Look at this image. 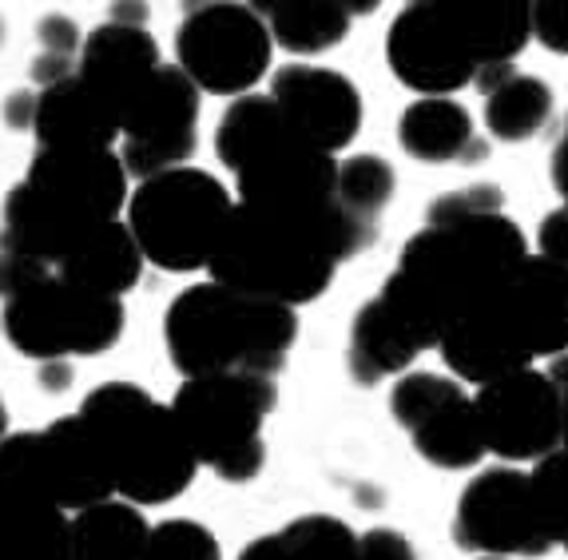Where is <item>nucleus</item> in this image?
Returning <instances> with one entry per match:
<instances>
[{
	"instance_id": "21",
	"label": "nucleus",
	"mask_w": 568,
	"mask_h": 560,
	"mask_svg": "<svg viewBox=\"0 0 568 560\" xmlns=\"http://www.w3.org/2000/svg\"><path fill=\"white\" fill-rule=\"evenodd\" d=\"M442 20L474 60L477 72L493 64H517L529 48V4L525 0H446L437 4Z\"/></svg>"
},
{
	"instance_id": "20",
	"label": "nucleus",
	"mask_w": 568,
	"mask_h": 560,
	"mask_svg": "<svg viewBox=\"0 0 568 560\" xmlns=\"http://www.w3.org/2000/svg\"><path fill=\"white\" fill-rule=\"evenodd\" d=\"M0 560H68V513L0 457Z\"/></svg>"
},
{
	"instance_id": "43",
	"label": "nucleus",
	"mask_w": 568,
	"mask_h": 560,
	"mask_svg": "<svg viewBox=\"0 0 568 560\" xmlns=\"http://www.w3.org/2000/svg\"><path fill=\"white\" fill-rule=\"evenodd\" d=\"M477 560H501V557H477Z\"/></svg>"
},
{
	"instance_id": "37",
	"label": "nucleus",
	"mask_w": 568,
	"mask_h": 560,
	"mask_svg": "<svg viewBox=\"0 0 568 560\" xmlns=\"http://www.w3.org/2000/svg\"><path fill=\"white\" fill-rule=\"evenodd\" d=\"M537 255L568 271V203L540 218L537 231Z\"/></svg>"
},
{
	"instance_id": "6",
	"label": "nucleus",
	"mask_w": 568,
	"mask_h": 560,
	"mask_svg": "<svg viewBox=\"0 0 568 560\" xmlns=\"http://www.w3.org/2000/svg\"><path fill=\"white\" fill-rule=\"evenodd\" d=\"M231 207L235 200L223 180L203 167H175L128 191L123 227L135 238L143 263L171 275H191L211 263Z\"/></svg>"
},
{
	"instance_id": "35",
	"label": "nucleus",
	"mask_w": 568,
	"mask_h": 560,
	"mask_svg": "<svg viewBox=\"0 0 568 560\" xmlns=\"http://www.w3.org/2000/svg\"><path fill=\"white\" fill-rule=\"evenodd\" d=\"M52 266L37 263V258L12 255V251H0V298L9 303L12 295H20L24 286H32L40 275H48Z\"/></svg>"
},
{
	"instance_id": "8",
	"label": "nucleus",
	"mask_w": 568,
	"mask_h": 560,
	"mask_svg": "<svg viewBox=\"0 0 568 560\" xmlns=\"http://www.w3.org/2000/svg\"><path fill=\"white\" fill-rule=\"evenodd\" d=\"M123 298L88 295L48 271L4 303L0 330L24 358L68 362L112 350L123 334Z\"/></svg>"
},
{
	"instance_id": "24",
	"label": "nucleus",
	"mask_w": 568,
	"mask_h": 560,
	"mask_svg": "<svg viewBox=\"0 0 568 560\" xmlns=\"http://www.w3.org/2000/svg\"><path fill=\"white\" fill-rule=\"evenodd\" d=\"M271 32V44H283L294 57L331 52L351 32V12H374L378 4H342V0H258L251 4Z\"/></svg>"
},
{
	"instance_id": "25",
	"label": "nucleus",
	"mask_w": 568,
	"mask_h": 560,
	"mask_svg": "<svg viewBox=\"0 0 568 560\" xmlns=\"http://www.w3.org/2000/svg\"><path fill=\"white\" fill-rule=\"evenodd\" d=\"M143 255L135 247V238L128 235L123 223H108V227L92 231L64 263H57V271L64 283L80 286L88 295L104 298H123L128 291H135L143 278Z\"/></svg>"
},
{
	"instance_id": "38",
	"label": "nucleus",
	"mask_w": 568,
	"mask_h": 560,
	"mask_svg": "<svg viewBox=\"0 0 568 560\" xmlns=\"http://www.w3.org/2000/svg\"><path fill=\"white\" fill-rule=\"evenodd\" d=\"M72 378H77L72 362H40V386H44L48 394H64V389L72 386Z\"/></svg>"
},
{
	"instance_id": "34",
	"label": "nucleus",
	"mask_w": 568,
	"mask_h": 560,
	"mask_svg": "<svg viewBox=\"0 0 568 560\" xmlns=\"http://www.w3.org/2000/svg\"><path fill=\"white\" fill-rule=\"evenodd\" d=\"M529 32L549 52L568 57V0H537V4H529Z\"/></svg>"
},
{
	"instance_id": "7",
	"label": "nucleus",
	"mask_w": 568,
	"mask_h": 560,
	"mask_svg": "<svg viewBox=\"0 0 568 560\" xmlns=\"http://www.w3.org/2000/svg\"><path fill=\"white\" fill-rule=\"evenodd\" d=\"M275 401V378H187L171 401V414L195 466H207L231 485H246L266 466L263 426Z\"/></svg>"
},
{
	"instance_id": "31",
	"label": "nucleus",
	"mask_w": 568,
	"mask_h": 560,
	"mask_svg": "<svg viewBox=\"0 0 568 560\" xmlns=\"http://www.w3.org/2000/svg\"><path fill=\"white\" fill-rule=\"evenodd\" d=\"M37 40H40V52H37V60H32V80H37L40 88H52L77 72L80 44H84L77 20L60 17V12H48L37 24Z\"/></svg>"
},
{
	"instance_id": "28",
	"label": "nucleus",
	"mask_w": 568,
	"mask_h": 560,
	"mask_svg": "<svg viewBox=\"0 0 568 560\" xmlns=\"http://www.w3.org/2000/svg\"><path fill=\"white\" fill-rule=\"evenodd\" d=\"M239 560H358V537L338 517L311 513L251 541Z\"/></svg>"
},
{
	"instance_id": "13",
	"label": "nucleus",
	"mask_w": 568,
	"mask_h": 560,
	"mask_svg": "<svg viewBox=\"0 0 568 560\" xmlns=\"http://www.w3.org/2000/svg\"><path fill=\"white\" fill-rule=\"evenodd\" d=\"M457 549L477 557H540L549 552V537L540 529L537 505H532L529 474L513 466H497L477 474L465 485L454 509Z\"/></svg>"
},
{
	"instance_id": "22",
	"label": "nucleus",
	"mask_w": 568,
	"mask_h": 560,
	"mask_svg": "<svg viewBox=\"0 0 568 560\" xmlns=\"http://www.w3.org/2000/svg\"><path fill=\"white\" fill-rule=\"evenodd\" d=\"M402 152L417 163H481L489 143L477 135L474 115L457 100H417L398 120Z\"/></svg>"
},
{
	"instance_id": "10",
	"label": "nucleus",
	"mask_w": 568,
	"mask_h": 560,
	"mask_svg": "<svg viewBox=\"0 0 568 560\" xmlns=\"http://www.w3.org/2000/svg\"><path fill=\"white\" fill-rule=\"evenodd\" d=\"M0 457L60 513H80L115 497L112 469L77 414L57 418L40 434H9Z\"/></svg>"
},
{
	"instance_id": "18",
	"label": "nucleus",
	"mask_w": 568,
	"mask_h": 560,
	"mask_svg": "<svg viewBox=\"0 0 568 560\" xmlns=\"http://www.w3.org/2000/svg\"><path fill=\"white\" fill-rule=\"evenodd\" d=\"M160 68V44L152 32L143 29L140 20H112L108 17L100 29H92L80 44L77 77L84 80L92 92H100L115 115L132 104L148 80Z\"/></svg>"
},
{
	"instance_id": "23",
	"label": "nucleus",
	"mask_w": 568,
	"mask_h": 560,
	"mask_svg": "<svg viewBox=\"0 0 568 560\" xmlns=\"http://www.w3.org/2000/svg\"><path fill=\"white\" fill-rule=\"evenodd\" d=\"M485 95V128L505 143H525L552 124V88L545 80L517 72V64H493L474 77Z\"/></svg>"
},
{
	"instance_id": "19",
	"label": "nucleus",
	"mask_w": 568,
	"mask_h": 560,
	"mask_svg": "<svg viewBox=\"0 0 568 560\" xmlns=\"http://www.w3.org/2000/svg\"><path fill=\"white\" fill-rule=\"evenodd\" d=\"M29 132L37 135L40 152H72V147H112L120 135V115L104 95L92 92L72 72L52 88H40L32 104Z\"/></svg>"
},
{
	"instance_id": "29",
	"label": "nucleus",
	"mask_w": 568,
	"mask_h": 560,
	"mask_svg": "<svg viewBox=\"0 0 568 560\" xmlns=\"http://www.w3.org/2000/svg\"><path fill=\"white\" fill-rule=\"evenodd\" d=\"M398 175L382 155H351L338 163V207L358 223V227L378 235L382 211L394 203Z\"/></svg>"
},
{
	"instance_id": "33",
	"label": "nucleus",
	"mask_w": 568,
	"mask_h": 560,
	"mask_svg": "<svg viewBox=\"0 0 568 560\" xmlns=\"http://www.w3.org/2000/svg\"><path fill=\"white\" fill-rule=\"evenodd\" d=\"M481 211H505L501 187H497V183H469V187H462V191L437 195L426 211V223H449V218L481 215Z\"/></svg>"
},
{
	"instance_id": "9",
	"label": "nucleus",
	"mask_w": 568,
	"mask_h": 560,
	"mask_svg": "<svg viewBox=\"0 0 568 560\" xmlns=\"http://www.w3.org/2000/svg\"><path fill=\"white\" fill-rule=\"evenodd\" d=\"M271 32L251 4H203L175 32V60L191 84L211 95H251L271 68Z\"/></svg>"
},
{
	"instance_id": "5",
	"label": "nucleus",
	"mask_w": 568,
	"mask_h": 560,
	"mask_svg": "<svg viewBox=\"0 0 568 560\" xmlns=\"http://www.w3.org/2000/svg\"><path fill=\"white\" fill-rule=\"evenodd\" d=\"M77 418L95 437V446L112 469L120 501L168 505L187 493L195 481V457L183 441L171 406L155 401L135 381H104L84 398Z\"/></svg>"
},
{
	"instance_id": "11",
	"label": "nucleus",
	"mask_w": 568,
	"mask_h": 560,
	"mask_svg": "<svg viewBox=\"0 0 568 560\" xmlns=\"http://www.w3.org/2000/svg\"><path fill=\"white\" fill-rule=\"evenodd\" d=\"M200 88L180 68H155V77L135 92L120 115V163L135 180L187 167L200 143Z\"/></svg>"
},
{
	"instance_id": "42",
	"label": "nucleus",
	"mask_w": 568,
	"mask_h": 560,
	"mask_svg": "<svg viewBox=\"0 0 568 560\" xmlns=\"http://www.w3.org/2000/svg\"><path fill=\"white\" fill-rule=\"evenodd\" d=\"M9 437V409H4V401H0V441Z\"/></svg>"
},
{
	"instance_id": "14",
	"label": "nucleus",
	"mask_w": 568,
	"mask_h": 560,
	"mask_svg": "<svg viewBox=\"0 0 568 560\" xmlns=\"http://www.w3.org/2000/svg\"><path fill=\"white\" fill-rule=\"evenodd\" d=\"M389 414L414 437L422 461L437 469H474L485 457L474 398L446 374H406L389 389Z\"/></svg>"
},
{
	"instance_id": "4",
	"label": "nucleus",
	"mask_w": 568,
	"mask_h": 560,
	"mask_svg": "<svg viewBox=\"0 0 568 560\" xmlns=\"http://www.w3.org/2000/svg\"><path fill=\"white\" fill-rule=\"evenodd\" d=\"M163 343L183 381L227 374L275 378L298 343V314L219 283H200L168 306Z\"/></svg>"
},
{
	"instance_id": "16",
	"label": "nucleus",
	"mask_w": 568,
	"mask_h": 560,
	"mask_svg": "<svg viewBox=\"0 0 568 560\" xmlns=\"http://www.w3.org/2000/svg\"><path fill=\"white\" fill-rule=\"evenodd\" d=\"M271 104L311 147L338 155L362 132V92L351 77L318 64H286L271 72Z\"/></svg>"
},
{
	"instance_id": "32",
	"label": "nucleus",
	"mask_w": 568,
	"mask_h": 560,
	"mask_svg": "<svg viewBox=\"0 0 568 560\" xmlns=\"http://www.w3.org/2000/svg\"><path fill=\"white\" fill-rule=\"evenodd\" d=\"M143 560H223L215 532L200 521H163L148 532Z\"/></svg>"
},
{
	"instance_id": "27",
	"label": "nucleus",
	"mask_w": 568,
	"mask_h": 560,
	"mask_svg": "<svg viewBox=\"0 0 568 560\" xmlns=\"http://www.w3.org/2000/svg\"><path fill=\"white\" fill-rule=\"evenodd\" d=\"M148 532V517L112 497L68 517V560H143Z\"/></svg>"
},
{
	"instance_id": "17",
	"label": "nucleus",
	"mask_w": 568,
	"mask_h": 560,
	"mask_svg": "<svg viewBox=\"0 0 568 560\" xmlns=\"http://www.w3.org/2000/svg\"><path fill=\"white\" fill-rule=\"evenodd\" d=\"M389 72L417 92V100H454V92L474 84L477 64L465 57V48L449 32L437 12V0L406 4L386 32Z\"/></svg>"
},
{
	"instance_id": "1",
	"label": "nucleus",
	"mask_w": 568,
	"mask_h": 560,
	"mask_svg": "<svg viewBox=\"0 0 568 560\" xmlns=\"http://www.w3.org/2000/svg\"><path fill=\"white\" fill-rule=\"evenodd\" d=\"M529 258L517 218L481 211L449 223H426L398 255V271L382 283L378 298L398 314L422 350L497 291Z\"/></svg>"
},
{
	"instance_id": "36",
	"label": "nucleus",
	"mask_w": 568,
	"mask_h": 560,
	"mask_svg": "<svg viewBox=\"0 0 568 560\" xmlns=\"http://www.w3.org/2000/svg\"><path fill=\"white\" fill-rule=\"evenodd\" d=\"M358 560H417V552L398 529H369L358 537Z\"/></svg>"
},
{
	"instance_id": "40",
	"label": "nucleus",
	"mask_w": 568,
	"mask_h": 560,
	"mask_svg": "<svg viewBox=\"0 0 568 560\" xmlns=\"http://www.w3.org/2000/svg\"><path fill=\"white\" fill-rule=\"evenodd\" d=\"M32 104H37V92H17L4 108V120L9 128H29L32 124Z\"/></svg>"
},
{
	"instance_id": "26",
	"label": "nucleus",
	"mask_w": 568,
	"mask_h": 560,
	"mask_svg": "<svg viewBox=\"0 0 568 560\" xmlns=\"http://www.w3.org/2000/svg\"><path fill=\"white\" fill-rule=\"evenodd\" d=\"M417 354H422V343L382 298H369L354 314L346 358H351V378L358 386H378V381L394 378V374H406Z\"/></svg>"
},
{
	"instance_id": "30",
	"label": "nucleus",
	"mask_w": 568,
	"mask_h": 560,
	"mask_svg": "<svg viewBox=\"0 0 568 560\" xmlns=\"http://www.w3.org/2000/svg\"><path fill=\"white\" fill-rule=\"evenodd\" d=\"M529 489H532V505H537L540 529L549 537V544L568 552V454L540 457L529 474Z\"/></svg>"
},
{
	"instance_id": "41",
	"label": "nucleus",
	"mask_w": 568,
	"mask_h": 560,
	"mask_svg": "<svg viewBox=\"0 0 568 560\" xmlns=\"http://www.w3.org/2000/svg\"><path fill=\"white\" fill-rule=\"evenodd\" d=\"M560 398H565V421H560V449L568 454V386L560 389Z\"/></svg>"
},
{
	"instance_id": "15",
	"label": "nucleus",
	"mask_w": 568,
	"mask_h": 560,
	"mask_svg": "<svg viewBox=\"0 0 568 560\" xmlns=\"http://www.w3.org/2000/svg\"><path fill=\"white\" fill-rule=\"evenodd\" d=\"M493 326L525 362L568 354V271L529 255L485 303Z\"/></svg>"
},
{
	"instance_id": "12",
	"label": "nucleus",
	"mask_w": 568,
	"mask_h": 560,
	"mask_svg": "<svg viewBox=\"0 0 568 560\" xmlns=\"http://www.w3.org/2000/svg\"><path fill=\"white\" fill-rule=\"evenodd\" d=\"M474 414L485 454L501 461H540L560 449L565 398L545 370L525 366L481 386L474 394Z\"/></svg>"
},
{
	"instance_id": "3",
	"label": "nucleus",
	"mask_w": 568,
	"mask_h": 560,
	"mask_svg": "<svg viewBox=\"0 0 568 560\" xmlns=\"http://www.w3.org/2000/svg\"><path fill=\"white\" fill-rule=\"evenodd\" d=\"M369 243L374 238L346 223H306L235 203L207 271L211 283L227 291L298 310L323 298L338 266L369 251Z\"/></svg>"
},
{
	"instance_id": "39",
	"label": "nucleus",
	"mask_w": 568,
	"mask_h": 560,
	"mask_svg": "<svg viewBox=\"0 0 568 560\" xmlns=\"http://www.w3.org/2000/svg\"><path fill=\"white\" fill-rule=\"evenodd\" d=\"M549 175H552V187H557L560 195H565V200H568V120H565V132H560L557 147H552Z\"/></svg>"
},
{
	"instance_id": "2",
	"label": "nucleus",
	"mask_w": 568,
	"mask_h": 560,
	"mask_svg": "<svg viewBox=\"0 0 568 560\" xmlns=\"http://www.w3.org/2000/svg\"><path fill=\"white\" fill-rule=\"evenodd\" d=\"M123 207L128 172L112 147H37L29 175L4 195L0 207V251L57 266L92 231L120 223Z\"/></svg>"
}]
</instances>
